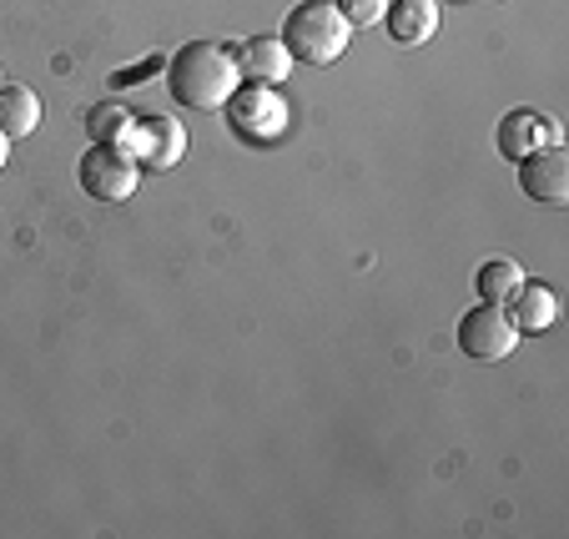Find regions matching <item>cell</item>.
I'll use <instances>...</instances> for the list:
<instances>
[{"label": "cell", "instance_id": "2", "mask_svg": "<svg viewBox=\"0 0 569 539\" xmlns=\"http://www.w3.org/2000/svg\"><path fill=\"white\" fill-rule=\"evenodd\" d=\"M348 36H353V26L338 16L333 0H298V6L288 11V21H282L278 41L288 46L292 61L328 66V61H338V56L348 51Z\"/></svg>", "mask_w": 569, "mask_h": 539}, {"label": "cell", "instance_id": "5", "mask_svg": "<svg viewBox=\"0 0 569 539\" xmlns=\"http://www.w3.org/2000/svg\"><path fill=\"white\" fill-rule=\"evenodd\" d=\"M519 343V328L509 323V313L499 302H479L459 318V353L473 363H505Z\"/></svg>", "mask_w": 569, "mask_h": 539}, {"label": "cell", "instance_id": "10", "mask_svg": "<svg viewBox=\"0 0 569 539\" xmlns=\"http://www.w3.org/2000/svg\"><path fill=\"white\" fill-rule=\"evenodd\" d=\"M505 313H509V323H515L519 333H549V328L559 323V298H555L549 282L525 278L515 298L505 302Z\"/></svg>", "mask_w": 569, "mask_h": 539}, {"label": "cell", "instance_id": "14", "mask_svg": "<svg viewBox=\"0 0 569 539\" xmlns=\"http://www.w3.org/2000/svg\"><path fill=\"white\" fill-rule=\"evenodd\" d=\"M131 121H137V117H131L127 107H97L87 127H91V137H97V141H107V147H121V141H127V131H131Z\"/></svg>", "mask_w": 569, "mask_h": 539}, {"label": "cell", "instance_id": "15", "mask_svg": "<svg viewBox=\"0 0 569 539\" xmlns=\"http://www.w3.org/2000/svg\"><path fill=\"white\" fill-rule=\"evenodd\" d=\"M333 6H338V16H343L353 31L378 26V21H383V11H388V0H333Z\"/></svg>", "mask_w": 569, "mask_h": 539}, {"label": "cell", "instance_id": "9", "mask_svg": "<svg viewBox=\"0 0 569 539\" xmlns=\"http://www.w3.org/2000/svg\"><path fill=\"white\" fill-rule=\"evenodd\" d=\"M232 56H237L242 81H252V87H278V81H288V71H292V56L278 36H252V41H242Z\"/></svg>", "mask_w": 569, "mask_h": 539}, {"label": "cell", "instance_id": "6", "mask_svg": "<svg viewBox=\"0 0 569 539\" xmlns=\"http://www.w3.org/2000/svg\"><path fill=\"white\" fill-rule=\"evenodd\" d=\"M121 147L137 157V167H151V172H172L187 157V127L172 117H137Z\"/></svg>", "mask_w": 569, "mask_h": 539}, {"label": "cell", "instance_id": "7", "mask_svg": "<svg viewBox=\"0 0 569 539\" xmlns=\"http://www.w3.org/2000/svg\"><path fill=\"white\" fill-rule=\"evenodd\" d=\"M519 187L529 192V202L565 207L569 202V157L565 147H539L519 162Z\"/></svg>", "mask_w": 569, "mask_h": 539}, {"label": "cell", "instance_id": "8", "mask_svg": "<svg viewBox=\"0 0 569 539\" xmlns=\"http://www.w3.org/2000/svg\"><path fill=\"white\" fill-rule=\"evenodd\" d=\"M499 157H509V162H525L529 151H539V147H559V127H555V117H545V111H529V107H519V111H509L505 121H499Z\"/></svg>", "mask_w": 569, "mask_h": 539}, {"label": "cell", "instance_id": "4", "mask_svg": "<svg viewBox=\"0 0 569 539\" xmlns=\"http://www.w3.org/2000/svg\"><path fill=\"white\" fill-rule=\"evenodd\" d=\"M227 127L242 141L272 147L288 131V101L278 97V87H237L227 97Z\"/></svg>", "mask_w": 569, "mask_h": 539}, {"label": "cell", "instance_id": "13", "mask_svg": "<svg viewBox=\"0 0 569 539\" xmlns=\"http://www.w3.org/2000/svg\"><path fill=\"white\" fill-rule=\"evenodd\" d=\"M519 282H525V268H519L515 258H489V262H479V272H473L479 302H499V308L519 292Z\"/></svg>", "mask_w": 569, "mask_h": 539}, {"label": "cell", "instance_id": "11", "mask_svg": "<svg viewBox=\"0 0 569 539\" xmlns=\"http://www.w3.org/2000/svg\"><path fill=\"white\" fill-rule=\"evenodd\" d=\"M383 26L398 46H423L439 31V0H388Z\"/></svg>", "mask_w": 569, "mask_h": 539}, {"label": "cell", "instance_id": "12", "mask_svg": "<svg viewBox=\"0 0 569 539\" xmlns=\"http://www.w3.org/2000/svg\"><path fill=\"white\" fill-rule=\"evenodd\" d=\"M36 127H41V97L31 87H21V81H0V131L21 141Z\"/></svg>", "mask_w": 569, "mask_h": 539}, {"label": "cell", "instance_id": "16", "mask_svg": "<svg viewBox=\"0 0 569 539\" xmlns=\"http://www.w3.org/2000/svg\"><path fill=\"white\" fill-rule=\"evenodd\" d=\"M151 71H161L157 56H151L147 66H137V71H117V76H111V87H121V91H127V87H141V76H151Z\"/></svg>", "mask_w": 569, "mask_h": 539}, {"label": "cell", "instance_id": "3", "mask_svg": "<svg viewBox=\"0 0 569 539\" xmlns=\"http://www.w3.org/2000/svg\"><path fill=\"white\" fill-rule=\"evenodd\" d=\"M76 182L87 187V197H97V202H127L141 182V167L127 147H107V141H97V147L81 151Z\"/></svg>", "mask_w": 569, "mask_h": 539}, {"label": "cell", "instance_id": "17", "mask_svg": "<svg viewBox=\"0 0 569 539\" xmlns=\"http://www.w3.org/2000/svg\"><path fill=\"white\" fill-rule=\"evenodd\" d=\"M11 162V137H6V131H0V167Z\"/></svg>", "mask_w": 569, "mask_h": 539}, {"label": "cell", "instance_id": "1", "mask_svg": "<svg viewBox=\"0 0 569 539\" xmlns=\"http://www.w3.org/2000/svg\"><path fill=\"white\" fill-rule=\"evenodd\" d=\"M167 87L182 101L187 111H217L227 107L237 87H242V71H237V56L217 41H187L182 51L167 61Z\"/></svg>", "mask_w": 569, "mask_h": 539}]
</instances>
